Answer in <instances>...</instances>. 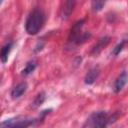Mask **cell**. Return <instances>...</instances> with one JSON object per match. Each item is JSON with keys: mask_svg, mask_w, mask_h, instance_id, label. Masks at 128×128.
Wrapping results in <instances>:
<instances>
[{"mask_svg": "<svg viewBox=\"0 0 128 128\" xmlns=\"http://www.w3.org/2000/svg\"><path fill=\"white\" fill-rule=\"evenodd\" d=\"M45 16L42 10L40 9H34L30 14L28 15L26 22H25V30L29 35H35L37 34L40 29L42 28L44 24Z\"/></svg>", "mask_w": 128, "mask_h": 128, "instance_id": "1", "label": "cell"}, {"mask_svg": "<svg viewBox=\"0 0 128 128\" xmlns=\"http://www.w3.org/2000/svg\"><path fill=\"white\" fill-rule=\"evenodd\" d=\"M116 117H113V115L107 113L106 111H97L93 112L88 119L86 120V123L84 126L88 127H105L109 123L115 121Z\"/></svg>", "mask_w": 128, "mask_h": 128, "instance_id": "2", "label": "cell"}, {"mask_svg": "<svg viewBox=\"0 0 128 128\" xmlns=\"http://www.w3.org/2000/svg\"><path fill=\"white\" fill-rule=\"evenodd\" d=\"M84 23H85L84 19L79 20L71 28V32H70V36H69V43L71 45L82 44V43L86 42L91 37V34L89 32H81V29H82Z\"/></svg>", "mask_w": 128, "mask_h": 128, "instance_id": "3", "label": "cell"}, {"mask_svg": "<svg viewBox=\"0 0 128 128\" xmlns=\"http://www.w3.org/2000/svg\"><path fill=\"white\" fill-rule=\"evenodd\" d=\"M36 122L35 119H28L24 117H14L7 119L0 123V127H28Z\"/></svg>", "mask_w": 128, "mask_h": 128, "instance_id": "4", "label": "cell"}, {"mask_svg": "<svg viewBox=\"0 0 128 128\" xmlns=\"http://www.w3.org/2000/svg\"><path fill=\"white\" fill-rule=\"evenodd\" d=\"M111 38L109 36H104L102 38H100L98 40V42L93 46L92 50H91V55L92 56H97L98 54H100V52L110 43Z\"/></svg>", "mask_w": 128, "mask_h": 128, "instance_id": "5", "label": "cell"}, {"mask_svg": "<svg viewBox=\"0 0 128 128\" xmlns=\"http://www.w3.org/2000/svg\"><path fill=\"white\" fill-rule=\"evenodd\" d=\"M126 83H127V72L126 71H123L117 77V79L115 80V83H114V91L116 93H119L120 91L123 90V88L126 85Z\"/></svg>", "mask_w": 128, "mask_h": 128, "instance_id": "6", "label": "cell"}, {"mask_svg": "<svg viewBox=\"0 0 128 128\" xmlns=\"http://www.w3.org/2000/svg\"><path fill=\"white\" fill-rule=\"evenodd\" d=\"M76 5V0H66L63 6V10H62V17L63 19H68L70 17V15L72 14L74 8Z\"/></svg>", "mask_w": 128, "mask_h": 128, "instance_id": "7", "label": "cell"}, {"mask_svg": "<svg viewBox=\"0 0 128 128\" xmlns=\"http://www.w3.org/2000/svg\"><path fill=\"white\" fill-rule=\"evenodd\" d=\"M99 74H100V69H99L98 67H94V68L90 69V70L87 72V74L85 75V78H84L85 83L88 84V85L93 84V83L96 81V79L98 78Z\"/></svg>", "mask_w": 128, "mask_h": 128, "instance_id": "8", "label": "cell"}, {"mask_svg": "<svg viewBox=\"0 0 128 128\" xmlns=\"http://www.w3.org/2000/svg\"><path fill=\"white\" fill-rule=\"evenodd\" d=\"M27 83L26 82H21V83H19L18 85H16L13 89H12V91H11V97L13 98V99H17V98H19V97H21L25 92H26V90H27Z\"/></svg>", "mask_w": 128, "mask_h": 128, "instance_id": "9", "label": "cell"}, {"mask_svg": "<svg viewBox=\"0 0 128 128\" xmlns=\"http://www.w3.org/2000/svg\"><path fill=\"white\" fill-rule=\"evenodd\" d=\"M12 47H13V42H8L7 44H5L1 48V51H0V60H1L2 63H6L7 62Z\"/></svg>", "mask_w": 128, "mask_h": 128, "instance_id": "10", "label": "cell"}, {"mask_svg": "<svg viewBox=\"0 0 128 128\" xmlns=\"http://www.w3.org/2000/svg\"><path fill=\"white\" fill-rule=\"evenodd\" d=\"M45 99H46V94H45V92L42 91V92L38 93V94L36 95L35 99L33 100V102L31 103L32 108H38L39 106H41V105L44 103Z\"/></svg>", "mask_w": 128, "mask_h": 128, "instance_id": "11", "label": "cell"}, {"mask_svg": "<svg viewBox=\"0 0 128 128\" xmlns=\"http://www.w3.org/2000/svg\"><path fill=\"white\" fill-rule=\"evenodd\" d=\"M36 68V62L35 61H30L27 63V65L25 66V68L22 70V75L27 76L29 74H31Z\"/></svg>", "mask_w": 128, "mask_h": 128, "instance_id": "12", "label": "cell"}, {"mask_svg": "<svg viewBox=\"0 0 128 128\" xmlns=\"http://www.w3.org/2000/svg\"><path fill=\"white\" fill-rule=\"evenodd\" d=\"M106 3V0H92V8L94 11H100Z\"/></svg>", "mask_w": 128, "mask_h": 128, "instance_id": "13", "label": "cell"}, {"mask_svg": "<svg viewBox=\"0 0 128 128\" xmlns=\"http://www.w3.org/2000/svg\"><path fill=\"white\" fill-rule=\"evenodd\" d=\"M125 44H126V40H123V41H121L119 44H117V45L115 46V48L113 49L112 54H113L114 56H117V55H118V54L123 50V48H124Z\"/></svg>", "mask_w": 128, "mask_h": 128, "instance_id": "14", "label": "cell"}, {"mask_svg": "<svg viewBox=\"0 0 128 128\" xmlns=\"http://www.w3.org/2000/svg\"><path fill=\"white\" fill-rule=\"evenodd\" d=\"M44 46V43L43 42H38L37 45L35 46V49H34V52H38V51H41L42 48Z\"/></svg>", "mask_w": 128, "mask_h": 128, "instance_id": "15", "label": "cell"}, {"mask_svg": "<svg viewBox=\"0 0 128 128\" xmlns=\"http://www.w3.org/2000/svg\"><path fill=\"white\" fill-rule=\"evenodd\" d=\"M2 2H3V0H0V5L2 4Z\"/></svg>", "mask_w": 128, "mask_h": 128, "instance_id": "16", "label": "cell"}]
</instances>
